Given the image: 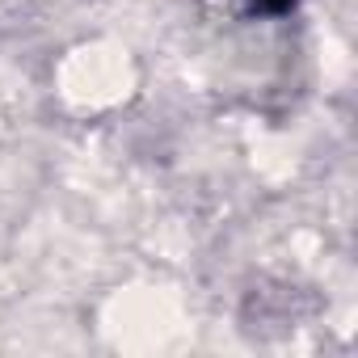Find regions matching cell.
Returning <instances> with one entry per match:
<instances>
[{
	"label": "cell",
	"mask_w": 358,
	"mask_h": 358,
	"mask_svg": "<svg viewBox=\"0 0 358 358\" xmlns=\"http://www.w3.org/2000/svg\"><path fill=\"white\" fill-rule=\"evenodd\" d=\"M257 5H262V9H287L291 0H257Z\"/></svg>",
	"instance_id": "6da1fadb"
}]
</instances>
